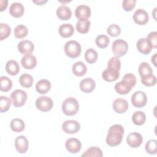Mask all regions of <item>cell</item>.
<instances>
[{
    "label": "cell",
    "instance_id": "cell-1",
    "mask_svg": "<svg viewBox=\"0 0 157 157\" xmlns=\"http://www.w3.org/2000/svg\"><path fill=\"white\" fill-rule=\"evenodd\" d=\"M124 134V128L120 124L112 125L106 137V143L110 147H115L120 144Z\"/></svg>",
    "mask_w": 157,
    "mask_h": 157
},
{
    "label": "cell",
    "instance_id": "cell-2",
    "mask_svg": "<svg viewBox=\"0 0 157 157\" xmlns=\"http://www.w3.org/2000/svg\"><path fill=\"white\" fill-rule=\"evenodd\" d=\"M78 109V102L73 97L66 98L62 104V111L66 115H74L77 113Z\"/></svg>",
    "mask_w": 157,
    "mask_h": 157
},
{
    "label": "cell",
    "instance_id": "cell-3",
    "mask_svg": "<svg viewBox=\"0 0 157 157\" xmlns=\"http://www.w3.org/2000/svg\"><path fill=\"white\" fill-rule=\"evenodd\" d=\"M82 48L80 44L75 40L67 41L64 45V52L71 58H75L80 56Z\"/></svg>",
    "mask_w": 157,
    "mask_h": 157
},
{
    "label": "cell",
    "instance_id": "cell-4",
    "mask_svg": "<svg viewBox=\"0 0 157 157\" xmlns=\"http://www.w3.org/2000/svg\"><path fill=\"white\" fill-rule=\"evenodd\" d=\"M112 49L115 56L121 57L124 56L128 52V44L125 40L118 39L113 42Z\"/></svg>",
    "mask_w": 157,
    "mask_h": 157
},
{
    "label": "cell",
    "instance_id": "cell-5",
    "mask_svg": "<svg viewBox=\"0 0 157 157\" xmlns=\"http://www.w3.org/2000/svg\"><path fill=\"white\" fill-rule=\"evenodd\" d=\"M10 99L13 106L15 107H21L26 102L27 99V94L22 90H15L12 92L10 94Z\"/></svg>",
    "mask_w": 157,
    "mask_h": 157
},
{
    "label": "cell",
    "instance_id": "cell-6",
    "mask_svg": "<svg viewBox=\"0 0 157 157\" xmlns=\"http://www.w3.org/2000/svg\"><path fill=\"white\" fill-rule=\"evenodd\" d=\"M53 105L52 99L48 96H42L36 101V107L42 112H48L50 110Z\"/></svg>",
    "mask_w": 157,
    "mask_h": 157
},
{
    "label": "cell",
    "instance_id": "cell-7",
    "mask_svg": "<svg viewBox=\"0 0 157 157\" xmlns=\"http://www.w3.org/2000/svg\"><path fill=\"white\" fill-rule=\"evenodd\" d=\"M131 102L134 107L137 108L142 107L145 106L147 102V95L142 91H137L132 94Z\"/></svg>",
    "mask_w": 157,
    "mask_h": 157
},
{
    "label": "cell",
    "instance_id": "cell-8",
    "mask_svg": "<svg viewBox=\"0 0 157 157\" xmlns=\"http://www.w3.org/2000/svg\"><path fill=\"white\" fill-rule=\"evenodd\" d=\"M80 129V123L74 120H68L62 124L63 131L67 134H74L78 132Z\"/></svg>",
    "mask_w": 157,
    "mask_h": 157
},
{
    "label": "cell",
    "instance_id": "cell-9",
    "mask_svg": "<svg viewBox=\"0 0 157 157\" xmlns=\"http://www.w3.org/2000/svg\"><path fill=\"white\" fill-rule=\"evenodd\" d=\"M127 144L132 148H138L143 142L142 135L138 132H133L128 134L126 137Z\"/></svg>",
    "mask_w": 157,
    "mask_h": 157
},
{
    "label": "cell",
    "instance_id": "cell-10",
    "mask_svg": "<svg viewBox=\"0 0 157 157\" xmlns=\"http://www.w3.org/2000/svg\"><path fill=\"white\" fill-rule=\"evenodd\" d=\"M136 47L139 52L142 54L147 55L150 53L153 47L150 41L147 38H141L137 42Z\"/></svg>",
    "mask_w": 157,
    "mask_h": 157
},
{
    "label": "cell",
    "instance_id": "cell-11",
    "mask_svg": "<svg viewBox=\"0 0 157 157\" xmlns=\"http://www.w3.org/2000/svg\"><path fill=\"white\" fill-rule=\"evenodd\" d=\"M65 147L69 152L77 153L80 150L82 144L80 141L76 138H69L66 141Z\"/></svg>",
    "mask_w": 157,
    "mask_h": 157
},
{
    "label": "cell",
    "instance_id": "cell-12",
    "mask_svg": "<svg viewBox=\"0 0 157 157\" xmlns=\"http://www.w3.org/2000/svg\"><path fill=\"white\" fill-rule=\"evenodd\" d=\"M133 20L136 23L144 25L148 21V13L144 9H138L134 13Z\"/></svg>",
    "mask_w": 157,
    "mask_h": 157
},
{
    "label": "cell",
    "instance_id": "cell-13",
    "mask_svg": "<svg viewBox=\"0 0 157 157\" xmlns=\"http://www.w3.org/2000/svg\"><path fill=\"white\" fill-rule=\"evenodd\" d=\"M15 147L20 153H25L28 149V140L24 136H19L15 140Z\"/></svg>",
    "mask_w": 157,
    "mask_h": 157
},
{
    "label": "cell",
    "instance_id": "cell-14",
    "mask_svg": "<svg viewBox=\"0 0 157 157\" xmlns=\"http://www.w3.org/2000/svg\"><path fill=\"white\" fill-rule=\"evenodd\" d=\"M75 15L78 20L88 19L91 15V9L88 6L85 4L79 5L75 9Z\"/></svg>",
    "mask_w": 157,
    "mask_h": 157
},
{
    "label": "cell",
    "instance_id": "cell-15",
    "mask_svg": "<svg viewBox=\"0 0 157 157\" xmlns=\"http://www.w3.org/2000/svg\"><path fill=\"white\" fill-rule=\"evenodd\" d=\"M96 87V83L91 78H85L82 80L79 84V88L84 93H91Z\"/></svg>",
    "mask_w": 157,
    "mask_h": 157
},
{
    "label": "cell",
    "instance_id": "cell-16",
    "mask_svg": "<svg viewBox=\"0 0 157 157\" xmlns=\"http://www.w3.org/2000/svg\"><path fill=\"white\" fill-rule=\"evenodd\" d=\"M22 66L26 69H32L34 68L37 64L36 58L31 54L25 55L21 59Z\"/></svg>",
    "mask_w": 157,
    "mask_h": 157
},
{
    "label": "cell",
    "instance_id": "cell-17",
    "mask_svg": "<svg viewBox=\"0 0 157 157\" xmlns=\"http://www.w3.org/2000/svg\"><path fill=\"white\" fill-rule=\"evenodd\" d=\"M113 109L118 113H124L128 109V102L122 98H117L114 100L112 104Z\"/></svg>",
    "mask_w": 157,
    "mask_h": 157
},
{
    "label": "cell",
    "instance_id": "cell-18",
    "mask_svg": "<svg viewBox=\"0 0 157 157\" xmlns=\"http://www.w3.org/2000/svg\"><path fill=\"white\" fill-rule=\"evenodd\" d=\"M18 50L21 54H31L34 51V44L33 43L28 40H23L20 41L17 45Z\"/></svg>",
    "mask_w": 157,
    "mask_h": 157
},
{
    "label": "cell",
    "instance_id": "cell-19",
    "mask_svg": "<svg viewBox=\"0 0 157 157\" xmlns=\"http://www.w3.org/2000/svg\"><path fill=\"white\" fill-rule=\"evenodd\" d=\"M120 72L118 70L107 67L102 74V78L107 82H113L118 78Z\"/></svg>",
    "mask_w": 157,
    "mask_h": 157
},
{
    "label": "cell",
    "instance_id": "cell-20",
    "mask_svg": "<svg viewBox=\"0 0 157 157\" xmlns=\"http://www.w3.org/2000/svg\"><path fill=\"white\" fill-rule=\"evenodd\" d=\"M133 86L126 80L122 79L121 81L117 83L115 85L114 88L117 93L120 94H126L128 93Z\"/></svg>",
    "mask_w": 157,
    "mask_h": 157
},
{
    "label": "cell",
    "instance_id": "cell-21",
    "mask_svg": "<svg viewBox=\"0 0 157 157\" xmlns=\"http://www.w3.org/2000/svg\"><path fill=\"white\" fill-rule=\"evenodd\" d=\"M25 12V9L23 4L20 2H13L9 8L10 14L15 18L21 17Z\"/></svg>",
    "mask_w": 157,
    "mask_h": 157
},
{
    "label": "cell",
    "instance_id": "cell-22",
    "mask_svg": "<svg viewBox=\"0 0 157 157\" xmlns=\"http://www.w3.org/2000/svg\"><path fill=\"white\" fill-rule=\"evenodd\" d=\"M56 15L59 19L62 20H67L71 18L72 12L69 7L65 5H62L57 8Z\"/></svg>",
    "mask_w": 157,
    "mask_h": 157
},
{
    "label": "cell",
    "instance_id": "cell-23",
    "mask_svg": "<svg viewBox=\"0 0 157 157\" xmlns=\"http://www.w3.org/2000/svg\"><path fill=\"white\" fill-rule=\"evenodd\" d=\"M51 88V83L47 79L39 80L36 85V90L39 94L47 93Z\"/></svg>",
    "mask_w": 157,
    "mask_h": 157
},
{
    "label": "cell",
    "instance_id": "cell-24",
    "mask_svg": "<svg viewBox=\"0 0 157 157\" xmlns=\"http://www.w3.org/2000/svg\"><path fill=\"white\" fill-rule=\"evenodd\" d=\"M58 32L61 37L67 38L73 35L74 28L72 25L69 23H64L59 27Z\"/></svg>",
    "mask_w": 157,
    "mask_h": 157
},
{
    "label": "cell",
    "instance_id": "cell-25",
    "mask_svg": "<svg viewBox=\"0 0 157 157\" xmlns=\"http://www.w3.org/2000/svg\"><path fill=\"white\" fill-rule=\"evenodd\" d=\"M73 74L76 76L84 75L87 71L86 65L82 61H77L73 64L72 67Z\"/></svg>",
    "mask_w": 157,
    "mask_h": 157
},
{
    "label": "cell",
    "instance_id": "cell-26",
    "mask_svg": "<svg viewBox=\"0 0 157 157\" xmlns=\"http://www.w3.org/2000/svg\"><path fill=\"white\" fill-rule=\"evenodd\" d=\"M6 71L9 75H15L20 71V66L16 61L9 60L6 64Z\"/></svg>",
    "mask_w": 157,
    "mask_h": 157
},
{
    "label": "cell",
    "instance_id": "cell-27",
    "mask_svg": "<svg viewBox=\"0 0 157 157\" xmlns=\"http://www.w3.org/2000/svg\"><path fill=\"white\" fill-rule=\"evenodd\" d=\"M91 23L88 19L78 20L76 23L77 31L82 34H85L88 32Z\"/></svg>",
    "mask_w": 157,
    "mask_h": 157
},
{
    "label": "cell",
    "instance_id": "cell-28",
    "mask_svg": "<svg viewBox=\"0 0 157 157\" xmlns=\"http://www.w3.org/2000/svg\"><path fill=\"white\" fill-rule=\"evenodd\" d=\"M10 128L11 129L16 132H21L24 130L25 124L24 121L20 118H13L10 122Z\"/></svg>",
    "mask_w": 157,
    "mask_h": 157
},
{
    "label": "cell",
    "instance_id": "cell-29",
    "mask_svg": "<svg viewBox=\"0 0 157 157\" xmlns=\"http://www.w3.org/2000/svg\"><path fill=\"white\" fill-rule=\"evenodd\" d=\"M102 156L103 153L102 150L98 147H91L82 155V157H102Z\"/></svg>",
    "mask_w": 157,
    "mask_h": 157
},
{
    "label": "cell",
    "instance_id": "cell-30",
    "mask_svg": "<svg viewBox=\"0 0 157 157\" xmlns=\"http://www.w3.org/2000/svg\"><path fill=\"white\" fill-rule=\"evenodd\" d=\"M132 120L136 125H142L146 120L145 114L142 111H136L132 115Z\"/></svg>",
    "mask_w": 157,
    "mask_h": 157
},
{
    "label": "cell",
    "instance_id": "cell-31",
    "mask_svg": "<svg viewBox=\"0 0 157 157\" xmlns=\"http://www.w3.org/2000/svg\"><path fill=\"white\" fill-rule=\"evenodd\" d=\"M33 78L28 74H23L19 78V82L20 85L25 88H29L33 84Z\"/></svg>",
    "mask_w": 157,
    "mask_h": 157
},
{
    "label": "cell",
    "instance_id": "cell-32",
    "mask_svg": "<svg viewBox=\"0 0 157 157\" xmlns=\"http://www.w3.org/2000/svg\"><path fill=\"white\" fill-rule=\"evenodd\" d=\"M98 56L97 52L92 48L87 49L85 53V59L89 64H92L96 62L98 59Z\"/></svg>",
    "mask_w": 157,
    "mask_h": 157
},
{
    "label": "cell",
    "instance_id": "cell-33",
    "mask_svg": "<svg viewBox=\"0 0 157 157\" xmlns=\"http://www.w3.org/2000/svg\"><path fill=\"white\" fill-rule=\"evenodd\" d=\"M0 90L2 91L7 92L9 91L12 86V80L6 76H1L0 77Z\"/></svg>",
    "mask_w": 157,
    "mask_h": 157
},
{
    "label": "cell",
    "instance_id": "cell-34",
    "mask_svg": "<svg viewBox=\"0 0 157 157\" xmlns=\"http://www.w3.org/2000/svg\"><path fill=\"white\" fill-rule=\"evenodd\" d=\"M110 42L109 37L104 34H100L95 39V42L96 45L101 48H106Z\"/></svg>",
    "mask_w": 157,
    "mask_h": 157
},
{
    "label": "cell",
    "instance_id": "cell-35",
    "mask_svg": "<svg viewBox=\"0 0 157 157\" xmlns=\"http://www.w3.org/2000/svg\"><path fill=\"white\" fill-rule=\"evenodd\" d=\"M28 33V28L23 25H19L14 29V35L17 39H21L27 36Z\"/></svg>",
    "mask_w": 157,
    "mask_h": 157
},
{
    "label": "cell",
    "instance_id": "cell-36",
    "mask_svg": "<svg viewBox=\"0 0 157 157\" xmlns=\"http://www.w3.org/2000/svg\"><path fill=\"white\" fill-rule=\"evenodd\" d=\"M139 73L141 77L153 74V70L148 63L142 62L140 64L139 67Z\"/></svg>",
    "mask_w": 157,
    "mask_h": 157
},
{
    "label": "cell",
    "instance_id": "cell-37",
    "mask_svg": "<svg viewBox=\"0 0 157 157\" xmlns=\"http://www.w3.org/2000/svg\"><path fill=\"white\" fill-rule=\"evenodd\" d=\"M145 151L150 155H155L157 151V142L155 139L149 140L145 146Z\"/></svg>",
    "mask_w": 157,
    "mask_h": 157
},
{
    "label": "cell",
    "instance_id": "cell-38",
    "mask_svg": "<svg viewBox=\"0 0 157 157\" xmlns=\"http://www.w3.org/2000/svg\"><path fill=\"white\" fill-rule=\"evenodd\" d=\"M11 105V101L9 98L5 96H0V112H7Z\"/></svg>",
    "mask_w": 157,
    "mask_h": 157
},
{
    "label": "cell",
    "instance_id": "cell-39",
    "mask_svg": "<svg viewBox=\"0 0 157 157\" xmlns=\"http://www.w3.org/2000/svg\"><path fill=\"white\" fill-rule=\"evenodd\" d=\"M11 29L10 27L7 23H0V40L7 38L10 34Z\"/></svg>",
    "mask_w": 157,
    "mask_h": 157
},
{
    "label": "cell",
    "instance_id": "cell-40",
    "mask_svg": "<svg viewBox=\"0 0 157 157\" xmlns=\"http://www.w3.org/2000/svg\"><path fill=\"white\" fill-rule=\"evenodd\" d=\"M142 84L147 86H153L156 83V77L153 74L141 77Z\"/></svg>",
    "mask_w": 157,
    "mask_h": 157
},
{
    "label": "cell",
    "instance_id": "cell-41",
    "mask_svg": "<svg viewBox=\"0 0 157 157\" xmlns=\"http://www.w3.org/2000/svg\"><path fill=\"white\" fill-rule=\"evenodd\" d=\"M107 32L110 36L116 37L120 35L121 33V28L118 25L112 24L107 28Z\"/></svg>",
    "mask_w": 157,
    "mask_h": 157
},
{
    "label": "cell",
    "instance_id": "cell-42",
    "mask_svg": "<svg viewBox=\"0 0 157 157\" xmlns=\"http://www.w3.org/2000/svg\"><path fill=\"white\" fill-rule=\"evenodd\" d=\"M107 67L115 69L120 71L121 68V62L118 57L114 56L109 59L107 63Z\"/></svg>",
    "mask_w": 157,
    "mask_h": 157
},
{
    "label": "cell",
    "instance_id": "cell-43",
    "mask_svg": "<svg viewBox=\"0 0 157 157\" xmlns=\"http://www.w3.org/2000/svg\"><path fill=\"white\" fill-rule=\"evenodd\" d=\"M136 0H124L122 2V7L125 11H131L136 6Z\"/></svg>",
    "mask_w": 157,
    "mask_h": 157
},
{
    "label": "cell",
    "instance_id": "cell-44",
    "mask_svg": "<svg viewBox=\"0 0 157 157\" xmlns=\"http://www.w3.org/2000/svg\"><path fill=\"white\" fill-rule=\"evenodd\" d=\"M122 79H124V80H126L127 82H128L129 83H131L132 85V86H134L136 84V82H137V80H136V76L133 74H132V73L126 74L123 77Z\"/></svg>",
    "mask_w": 157,
    "mask_h": 157
},
{
    "label": "cell",
    "instance_id": "cell-45",
    "mask_svg": "<svg viewBox=\"0 0 157 157\" xmlns=\"http://www.w3.org/2000/svg\"><path fill=\"white\" fill-rule=\"evenodd\" d=\"M156 36H157V32L156 31H153L150 33L147 38L150 41L151 43L153 48H156L157 47V39H156Z\"/></svg>",
    "mask_w": 157,
    "mask_h": 157
},
{
    "label": "cell",
    "instance_id": "cell-46",
    "mask_svg": "<svg viewBox=\"0 0 157 157\" xmlns=\"http://www.w3.org/2000/svg\"><path fill=\"white\" fill-rule=\"evenodd\" d=\"M7 3H8V1L1 0L0 1V11L2 12L3 10H4L7 8Z\"/></svg>",
    "mask_w": 157,
    "mask_h": 157
},
{
    "label": "cell",
    "instance_id": "cell-47",
    "mask_svg": "<svg viewBox=\"0 0 157 157\" xmlns=\"http://www.w3.org/2000/svg\"><path fill=\"white\" fill-rule=\"evenodd\" d=\"M33 2L34 3L37 4V5H42V4H43L45 3V2H47V0H45V1H44V0H41V1H34V0H33Z\"/></svg>",
    "mask_w": 157,
    "mask_h": 157
},
{
    "label": "cell",
    "instance_id": "cell-48",
    "mask_svg": "<svg viewBox=\"0 0 157 157\" xmlns=\"http://www.w3.org/2000/svg\"><path fill=\"white\" fill-rule=\"evenodd\" d=\"M156 53H155V55L151 57V62L153 63V64L156 66Z\"/></svg>",
    "mask_w": 157,
    "mask_h": 157
}]
</instances>
